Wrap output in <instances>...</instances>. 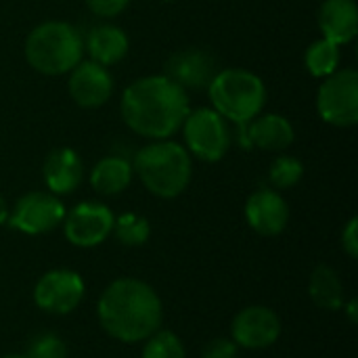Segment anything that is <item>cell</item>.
Returning a JSON list of instances; mask_svg holds the SVG:
<instances>
[{"mask_svg": "<svg viewBox=\"0 0 358 358\" xmlns=\"http://www.w3.org/2000/svg\"><path fill=\"white\" fill-rule=\"evenodd\" d=\"M191 111L189 92L164 73L143 76L126 86L120 99L124 124L147 141L172 138Z\"/></svg>", "mask_w": 358, "mask_h": 358, "instance_id": "cell-1", "label": "cell"}, {"mask_svg": "<svg viewBox=\"0 0 358 358\" xmlns=\"http://www.w3.org/2000/svg\"><path fill=\"white\" fill-rule=\"evenodd\" d=\"M96 315L107 336L124 344H136L162 327L164 308L151 285L124 277L105 287L96 304Z\"/></svg>", "mask_w": 358, "mask_h": 358, "instance_id": "cell-2", "label": "cell"}, {"mask_svg": "<svg viewBox=\"0 0 358 358\" xmlns=\"http://www.w3.org/2000/svg\"><path fill=\"white\" fill-rule=\"evenodd\" d=\"M132 170L151 195L174 199L191 185L193 157L185 145L172 138L149 141L134 153Z\"/></svg>", "mask_w": 358, "mask_h": 358, "instance_id": "cell-3", "label": "cell"}, {"mask_svg": "<svg viewBox=\"0 0 358 358\" xmlns=\"http://www.w3.org/2000/svg\"><path fill=\"white\" fill-rule=\"evenodd\" d=\"M23 55L42 76H67L84 59V38L67 21H42L27 34Z\"/></svg>", "mask_w": 358, "mask_h": 358, "instance_id": "cell-4", "label": "cell"}, {"mask_svg": "<svg viewBox=\"0 0 358 358\" xmlns=\"http://www.w3.org/2000/svg\"><path fill=\"white\" fill-rule=\"evenodd\" d=\"M206 90L212 109L218 111L231 126L252 122L264 111L268 99L264 80L243 67L218 69Z\"/></svg>", "mask_w": 358, "mask_h": 358, "instance_id": "cell-5", "label": "cell"}, {"mask_svg": "<svg viewBox=\"0 0 358 358\" xmlns=\"http://www.w3.org/2000/svg\"><path fill=\"white\" fill-rule=\"evenodd\" d=\"M180 130L189 155L206 164L220 162L233 145L231 124L212 107L191 109Z\"/></svg>", "mask_w": 358, "mask_h": 358, "instance_id": "cell-6", "label": "cell"}, {"mask_svg": "<svg viewBox=\"0 0 358 358\" xmlns=\"http://www.w3.org/2000/svg\"><path fill=\"white\" fill-rule=\"evenodd\" d=\"M317 113L334 128H352L358 122V73L340 67L323 78L317 90Z\"/></svg>", "mask_w": 358, "mask_h": 358, "instance_id": "cell-7", "label": "cell"}, {"mask_svg": "<svg viewBox=\"0 0 358 358\" xmlns=\"http://www.w3.org/2000/svg\"><path fill=\"white\" fill-rule=\"evenodd\" d=\"M65 212L63 201L50 191H29L17 199L6 222L25 235H46L63 224Z\"/></svg>", "mask_w": 358, "mask_h": 358, "instance_id": "cell-8", "label": "cell"}, {"mask_svg": "<svg viewBox=\"0 0 358 358\" xmlns=\"http://www.w3.org/2000/svg\"><path fill=\"white\" fill-rule=\"evenodd\" d=\"M113 212L101 201H82L65 212L63 233L76 248L101 245L113 229Z\"/></svg>", "mask_w": 358, "mask_h": 358, "instance_id": "cell-9", "label": "cell"}, {"mask_svg": "<svg viewBox=\"0 0 358 358\" xmlns=\"http://www.w3.org/2000/svg\"><path fill=\"white\" fill-rule=\"evenodd\" d=\"M84 281L76 271L55 268L40 277L34 287V302L40 310L50 315H69L84 298Z\"/></svg>", "mask_w": 358, "mask_h": 358, "instance_id": "cell-10", "label": "cell"}, {"mask_svg": "<svg viewBox=\"0 0 358 358\" xmlns=\"http://www.w3.org/2000/svg\"><path fill=\"white\" fill-rule=\"evenodd\" d=\"M237 143L243 149H262V151H285L296 141L294 124L281 113H258L252 122L235 126Z\"/></svg>", "mask_w": 358, "mask_h": 358, "instance_id": "cell-11", "label": "cell"}, {"mask_svg": "<svg viewBox=\"0 0 358 358\" xmlns=\"http://www.w3.org/2000/svg\"><path fill=\"white\" fill-rule=\"evenodd\" d=\"M67 92L78 107L99 109L113 94V76L109 67H103L90 59H82L67 73Z\"/></svg>", "mask_w": 358, "mask_h": 358, "instance_id": "cell-12", "label": "cell"}, {"mask_svg": "<svg viewBox=\"0 0 358 358\" xmlns=\"http://www.w3.org/2000/svg\"><path fill=\"white\" fill-rule=\"evenodd\" d=\"M218 71L214 55L203 48H182L168 57L164 65V76L176 82L187 92L206 90Z\"/></svg>", "mask_w": 358, "mask_h": 358, "instance_id": "cell-13", "label": "cell"}, {"mask_svg": "<svg viewBox=\"0 0 358 358\" xmlns=\"http://www.w3.org/2000/svg\"><path fill=\"white\" fill-rule=\"evenodd\" d=\"M233 342L248 350L273 346L281 336V321L266 306H248L233 321Z\"/></svg>", "mask_w": 358, "mask_h": 358, "instance_id": "cell-14", "label": "cell"}, {"mask_svg": "<svg viewBox=\"0 0 358 358\" xmlns=\"http://www.w3.org/2000/svg\"><path fill=\"white\" fill-rule=\"evenodd\" d=\"M245 220L258 235L277 237L289 224V206L279 191L264 187L248 197Z\"/></svg>", "mask_w": 358, "mask_h": 358, "instance_id": "cell-15", "label": "cell"}, {"mask_svg": "<svg viewBox=\"0 0 358 358\" xmlns=\"http://www.w3.org/2000/svg\"><path fill=\"white\" fill-rule=\"evenodd\" d=\"M42 178L52 195H69L84 180V162L71 147H57L44 157Z\"/></svg>", "mask_w": 358, "mask_h": 358, "instance_id": "cell-16", "label": "cell"}, {"mask_svg": "<svg viewBox=\"0 0 358 358\" xmlns=\"http://www.w3.org/2000/svg\"><path fill=\"white\" fill-rule=\"evenodd\" d=\"M321 38L338 46L350 44L358 34V6L355 0H323L317 13Z\"/></svg>", "mask_w": 358, "mask_h": 358, "instance_id": "cell-17", "label": "cell"}, {"mask_svg": "<svg viewBox=\"0 0 358 358\" xmlns=\"http://www.w3.org/2000/svg\"><path fill=\"white\" fill-rule=\"evenodd\" d=\"M82 38H84V52H88V59L103 67H111L124 61V57L130 50L128 34L113 23H99L90 27L88 34Z\"/></svg>", "mask_w": 358, "mask_h": 358, "instance_id": "cell-18", "label": "cell"}, {"mask_svg": "<svg viewBox=\"0 0 358 358\" xmlns=\"http://www.w3.org/2000/svg\"><path fill=\"white\" fill-rule=\"evenodd\" d=\"M132 178V162L122 155H105L90 170V187L103 197L120 195L130 187Z\"/></svg>", "mask_w": 358, "mask_h": 358, "instance_id": "cell-19", "label": "cell"}, {"mask_svg": "<svg viewBox=\"0 0 358 358\" xmlns=\"http://www.w3.org/2000/svg\"><path fill=\"white\" fill-rule=\"evenodd\" d=\"M308 292L313 302L323 310H340L344 308V285L340 281V275L331 266H317L310 275Z\"/></svg>", "mask_w": 358, "mask_h": 358, "instance_id": "cell-20", "label": "cell"}, {"mask_svg": "<svg viewBox=\"0 0 358 358\" xmlns=\"http://www.w3.org/2000/svg\"><path fill=\"white\" fill-rule=\"evenodd\" d=\"M342 46H338L336 42L327 40V38H319L315 40L306 52H304V67L313 78H327L334 71L340 69L342 63Z\"/></svg>", "mask_w": 358, "mask_h": 358, "instance_id": "cell-21", "label": "cell"}, {"mask_svg": "<svg viewBox=\"0 0 358 358\" xmlns=\"http://www.w3.org/2000/svg\"><path fill=\"white\" fill-rule=\"evenodd\" d=\"M111 233L122 245L128 248H138L145 245L151 237V224L145 216H138L134 212H126L117 218H113V229Z\"/></svg>", "mask_w": 358, "mask_h": 358, "instance_id": "cell-22", "label": "cell"}, {"mask_svg": "<svg viewBox=\"0 0 358 358\" xmlns=\"http://www.w3.org/2000/svg\"><path fill=\"white\" fill-rule=\"evenodd\" d=\"M304 178V164L294 155H279L268 168V182L275 191H285L296 187Z\"/></svg>", "mask_w": 358, "mask_h": 358, "instance_id": "cell-23", "label": "cell"}, {"mask_svg": "<svg viewBox=\"0 0 358 358\" xmlns=\"http://www.w3.org/2000/svg\"><path fill=\"white\" fill-rule=\"evenodd\" d=\"M143 358H187V350L178 336L157 329L143 348Z\"/></svg>", "mask_w": 358, "mask_h": 358, "instance_id": "cell-24", "label": "cell"}, {"mask_svg": "<svg viewBox=\"0 0 358 358\" xmlns=\"http://www.w3.org/2000/svg\"><path fill=\"white\" fill-rule=\"evenodd\" d=\"M29 358H67V344L55 334H40L29 342Z\"/></svg>", "mask_w": 358, "mask_h": 358, "instance_id": "cell-25", "label": "cell"}, {"mask_svg": "<svg viewBox=\"0 0 358 358\" xmlns=\"http://www.w3.org/2000/svg\"><path fill=\"white\" fill-rule=\"evenodd\" d=\"M84 4L88 6V10L101 19H111V17H117L122 15L130 0H84Z\"/></svg>", "mask_w": 358, "mask_h": 358, "instance_id": "cell-26", "label": "cell"}, {"mask_svg": "<svg viewBox=\"0 0 358 358\" xmlns=\"http://www.w3.org/2000/svg\"><path fill=\"white\" fill-rule=\"evenodd\" d=\"M237 355H239V346L233 340L216 338L203 348L201 358H237Z\"/></svg>", "mask_w": 358, "mask_h": 358, "instance_id": "cell-27", "label": "cell"}, {"mask_svg": "<svg viewBox=\"0 0 358 358\" xmlns=\"http://www.w3.org/2000/svg\"><path fill=\"white\" fill-rule=\"evenodd\" d=\"M342 248L344 252L350 256V258H357L358 256V220L357 218H350L348 224L344 227L342 231Z\"/></svg>", "mask_w": 358, "mask_h": 358, "instance_id": "cell-28", "label": "cell"}, {"mask_svg": "<svg viewBox=\"0 0 358 358\" xmlns=\"http://www.w3.org/2000/svg\"><path fill=\"white\" fill-rule=\"evenodd\" d=\"M346 315L350 319V323H358V302L357 298H352L348 304H346Z\"/></svg>", "mask_w": 358, "mask_h": 358, "instance_id": "cell-29", "label": "cell"}, {"mask_svg": "<svg viewBox=\"0 0 358 358\" xmlns=\"http://www.w3.org/2000/svg\"><path fill=\"white\" fill-rule=\"evenodd\" d=\"M8 214H10V210H8V206H6V199L0 195V227L8 220Z\"/></svg>", "mask_w": 358, "mask_h": 358, "instance_id": "cell-30", "label": "cell"}, {"mask_svg": "<svg viewBox=\"0 0 358 358\" xmlns=\"http://www.w3.org/2000/svg\"><path fill=\"white\" fill-rule=\"evenodd\" d=\"M0 358H29L27 355H6V357H0Z\"/></svg>", "mask_w": 358, "mask_h": 358, "instance_id": "cell-31", "label": "cell"}, {"mask_svg": "<svg viewBox=\"0 0 358 358\" xmlns=\"http://www.w3.org/2000/svg\"><path fill=\"white\" fill-rule=\"evenodd\" d=\"M164 2H176V0H164Z\"/></svg>", "mask_w": 358, "mask_h": 358, "instance_id": "cell-32", "label": "cell"}]
</instances>
